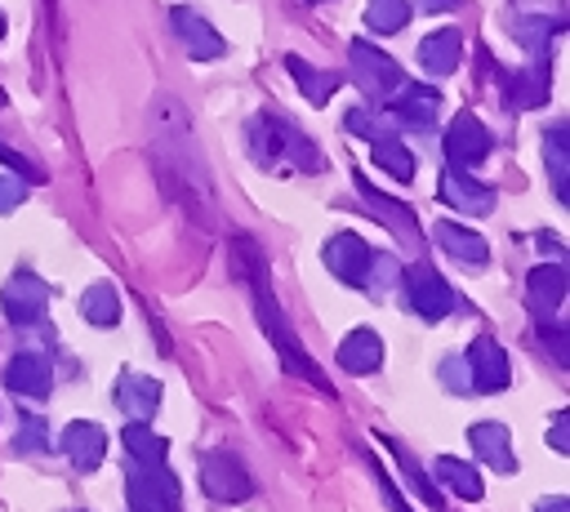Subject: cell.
Masks as SVG:
<instances>
[{"label":"cell","instance_id":"obj_13","mask_svg":"<svg viewBox=\"0 0 570 512\" xmlns=\"http://www.w3.org/2000/svg\"><path fill=\"white\" fill-rule=\"evenodd\" d=\"M370 245L361 240V236H352V232H338L325 249H321V258H325V267L338 276V280H347V285H365V267H370Z\"/></svg>","mask_w":570,"mask_h":512},{"label":"cell","instance_id":"obj_14","mask_svg":"<svg viewBox=\"0 0 570 512\" xmlns=\"http://www.w3.org/2000/svg\"><path fill=\"white\" fill-rule=\"evenodd\" d=\"M566 289H570V276H566V267H561V263H543V267H534V272H530V280H525V298H530L534 321L557 316V312H561Z\"/></svg>","mask_w":570,"mask_h":512},{"label":"cell","instance_id":"obj_12","mask_svg":"<svg viewBox=\"0 0 570 512\" xmlns=\"http://www.w3.org/2000/svg\"><path fill=\"white\" fill-rule=\"evenodd\" d=\"M356 196L365 200V209L392 232V236H401L405 245H423V232H419V223H414V214H410V205H401V200H392V196H383V191H374L365 178H356Z\"/></svg>","mask_w":570,"mask_h":512},{"label":"cell","instance_id":"obj_8","mask_svg":"<svg viewBox=\"0 0 570 512\" xmlns=\"http://www.w3.org/2000/svg\"><path fill=\"white\" fill-rule=\"evenodd\" d=\"M490 147H494V134H490L472 111H463V116L450 120V129H445V156H450L454 169L481 165V160L490 156Z\"/></svg>","mask_w":570,"mask_h":512},{"label":"cell","instance_id":"obj_40","mask_svg":"<svg viewBox=\"0 0 570 512\" xmlns=\"http://www.w3.org/2000/svg\"><path fill=\"white\" fill-rule=\"evenodd\" d=\"M548 445H552L557 454H570V414H557V423H552V432H548Z\"/></svg>","mask_w":570,"mask_h":512},{"label":"cell","instance_id":"obj_21","mask_svg":"<svg viewBox=\"0 0 570 512\" xmlns=\"http://www.w3.org/2000/svg\"><path fill=\"white\" fill-rule=\"evenodd\" d=\"M338 365L347 374H374L383 365V338L374 329H352L338 347Z\"/></svg>","mask_w":570,"mask_h":512},{"label":"cell","instance_id":"obj_27","mask_svg":"<svg viewBox=\"0 0 570 512\" xmlns=\"http://www.w3.org/2000/svg\"><path fill=\"white\" fill-rule=\"evenodd\" d=\"M543 160H548V178H552L557 200H566V196H570V187H566V169H570V134H566L561 125H552V129L543 134Z\"/></svg>","mask_w":570,"mask_h":512},{"label":"cell","instance_id":"obj_37","mask_svg":"<svg viewBox=\"0 0 570 512\" xmlns=\"http://www.w3.org/2000/svg\"><path fill=\"white\" fill-rule=\"evenodd\" d=\"M0 165H9V169H13L18 178H27V183H31V178H36V183H45L40 165H31L27 156H18V151H13V147H4V142H0Z\"/></svg>","mask_w":570,"mask_h":512},{"label":"cell","instance_id":"obj_30","mask_svg":"<svg viewBox=\"0 0 570 512\" xmlns=\"http://www.w3.org/2000/svg\"><path fill=\"white\" fill-rule=\"evenodd\" d=\"M379 441H383V445L392 450V459H396V463L405 467V476L414 481V490H419V499H423V503H428L432 512H441V490H436V481H432V476H428V472H423V467L414 463V454H410V450H405L401 441H392V436H383V432H379Z\"/></svg>","mask_w":570,"mask_h":512},{"label":"cell","instance_id":"obj_41","mask_svg":"<svg viewBox=\"0 0 570 512\" xmlns=\"http://www.w3.org/2000/svg\"><path fill=\"white\" fill-rule=\"evenodd\" d=\"M374 472H379V467H374ZM379 485H383V499H387V508H392V512H410V508H405V499H401V485H396V481H387V476L379 472Z\"/></svg>","mask_w":570,"mask_h":512},{"label":"cell","instance_id":"obj_28","mask_svg":"<svg viewBox=\"0 0 570 512\" xmlns=\"http://www.w3.org/2000/svg\"><path fill=\"white\" fill-rule=\"evenodd\" d=\"M370 147H374V160H379L387 174H396L401 183H410V178H414V156L405 151V142H401V138H392L387 129H379V134L370 138Z\"/></svg>","mask_w":570,"mask_h":512},{"label":"cell","instance_id":"obj_10","mask_svg":"<svg viewBox=\"0 0 570 512\" xmlns=\"http://www.w3.org/2000/svg\"><path fill=\"white\" fill-rule=\"evenodd\" d=\"M508 352L490 338V334H476L472 347H468V378L476 392H503L508 387Z\"/></svg>","mask_w":570,"mask_h":512},{"label":"cell","instance_id":"obj_15","mask_svg":"<svg viewBox=\"0 0 570 512\" xmlns=\"http://www.w3.org/2000/svg\"><path fill=\"white\" fill-rule=\"evenodd\" d=\"M62 454H67V463L76 472H94L102 463V454H107V432L98 423H89V419H76L62 432Z\"/></svg>","mask_w":570,"mask_h":512},{"label":"cell","instance_id":"obj_5","mask_svg":"<svg viewBox=\"0 0 570 512\" xmlns=\"http://www.w3.org/2000/svg\"><path fill=\"white\" fill-rule=\"evenodd\" d=\"M200 485H205V494L218 499V503H240V499L254 494V476H249L245 463H240L236 454H227V450H209V454L200 459Z\"/></svg>","mask_w":570,"mask_h":512},{"label":"cell","instance_id":"obj_36","mask_svg":"<svg viewBox=\"0 0 570 512\" xmlns=\"http://www.w3.org/2000/svg\"><path fill=\"white\" fill-rule=\"evenodd\" d=\"M22 196H27V178H18L13 169H4V174H0V214L18 209V205H22Z\"/></svg>","mask_w":570,"mask_h":512},{"label":"cell","instance_id":"obj_2","mask_svg":"<svg viewBox=\"0 0 570 512\" xmlns=\"http://www.w3.org/2000/svg\"><path fill=\"white\" fill-rule=\"evenodd\" d=\"M232 258H236L240 276H245V280H249V289H254V312H258V325L267 329V338H272V347H276L281 365H285L289 374H298L303 383L321 387L325 396H334V387L325 383L321 365H316V361L307 356V347L298 343V334H294V325H289L285 307L276 303V294H272V280H267V263H263L258 245H254L249 236H236V240H232Z\"/></svg>","mask_w":570,"mask_h":512},{"label":"cell","instance_id":"obj_29","mask_svg":"<svg viewBox=\"0 0 570 512\" xmlns=\"http://www.w3.org/2000/svg\"><path fill=\"white\" fill-rule=\"evenodd\" d=\"M80 312H85L89 325H116L120 321V294L107 280H98V285H89L80 294Z\"/></svg>","mask_w":570,"mask_h":512},{"label":"cell","instance_id":"obj_20","mask_svg":"<svg viewBox=\"0 0 570 512\" xmlns=\"http://www.w3.org/2000/svg\"><path fill=\"white\" fill-rule=\"evenodd\" d=\"M468 441H472V454H476L481 463H490L494 472H512V467H517L512 441H508V427H503V423H476V427L468 432Z\"/></svg>","mask_w":570,"mask_h":512},{"label":"cell","instance_id":"obj_45","mask_svg":"<svg viewBox=\"0 0 570 512\" xmlns=\"http://www.w3.org/2000/svg\"><path fill=\"white\" fill-rule=\"evenodd\" d=\"M539 245H543V249H548V254H561V240H557V236H552V232H539Z\"/></svg>","mask_w":570,"mask_h":512},{"label":"cell","instance_id":"obj_24","mask_svg":"<svg viewBox=\"0 0 570 512\" xmlns=\"http://www.w3.org/2000/svg\"><path fill=\"white\" fill-rule=\"evenodd\" d=\"M285 71L298 80L303 98H307V102H316V107H321V102H330V98L338 93V85H343V76H338V71H316V67H312L307 58H298V53H289V58H285Z\"/></svg>","mask_w":570,"mask_h":512},{"label":"cell","instance_id":"obj_4","mask_svg":"<svg viewBox=\"0 0 570 512\" xmlns=\"http://www.w3.org/2000/svg\"><path fill=\"white\" fill-rule=\"evenodd\" d=\"M125 490L129 512H178V476L165 463H134Z\"/></svg>","mask_w":570,"mask_h":512},{"label":"cell","instance_id":"obj_22","mask_svg":"<svg viewBox=\"0 0 570 512\" xmlns=\"http://www.w3.org/2000/svg\"><path fill=\"white\" fill-rule=\"evenodd\" d=\"M459 49H463V36H459L454 27H441V31L423 36L419 62H423V71H432V76H450V71L459 67Z\"/></svg>","mask_w":570,"mask_h":512},{"label":"cell","instance_id":"obj_19","mask_svg":"<svg viewBox=\"0 0 570 512\" xmlns=\"http://www.w3.org/2000/svg\"><path fill=\"white\" fill-rule=\"evenodd\" d=\"M116 405L134 419V423H151L156 419V405H160V383L151 374H120L116 383Z\"/></svg>","mask_w":570,"mask_h":512},{"label":"cell","instance_id":"obj_32","mask_svg":"<svg viewBox=\"0 0 570 512\" xmlns=\"http://www.w3.org/2000/svg\"><path fill=\"white\" fill-rule=\"evenodd\" d=\"M410 22V0H370L365 4V27L374 36H392Z\"/></svg>","mask_w":570,"mask_h":512},{"label":"cell","instance_id":"obj_39","mask_svg":"<svg viewBox=\"0 0 570 512\" xmlns=\"http://www.w3.org/2000/svg\"><path fill=\"white\" fill-rule=\"evenodd\" d=\"M441 378H445L454 392H459V387H472V378H468V361H463V356H450V361L441 365Z\"/></svg>","mask_w":570,"mask_h":512},{"label":"cell","instance_id":"obj_42","mask_svg":"<svg viewBox=\"0 0 570 512\" xmlns=\"http://www.w3.org/2000/svg\"><path fill=\"white\" fill-rule=\"evenodd\" d=\"M534 512H570V499L566 494H552V499H539Z\"/></svg>","mask_w":570,"mask_h":512},{"label":"cell","instance_id":"obj_6","mask_svg":"<svg viewBox=\"0 0 570 512\" xmlns=\"http://www.w3.org/2000/svg\"><path fill=\"white\" fill-rule=\"evenodd\" d=\"M401 280H405V294H410V303H414V312L423 321H441V316L454 312V289L445 285V276L436 267L414 263V267H405Z\"/></svg>","mask_w":570,"mask_h":512},{"label":"cell","instance_id":"obj_43","mask_svg":"<svg viewBox=\"0 0 570 512\" xmlns=\"http://www.w3.org/2000/svg\"><path fill=\"white\" fill-rule=\"evenodd\" d=\"M512 4H517L521 13H543V9L557 13V0H512Z\"/></svg>","mask_w":570,"mask_h":512},{"label":"cell","instance_id":"obj_7","mask_svg":"<svg viewBox=\"0 0 570 512\" xmlns=\"http://www.w3.org/2000/svg\"><path fill=\"white\" fill-rule=\"evenodd\" d=\"M352 62H356V89H361L365 98H374V102H387L392 89L405 80L401 67H396L387 53H379L370 40H356V45H352Z\"/></svg>","mask_w":570,"mask_h":512},{"label":"cell","instance_id":"obj_38","mask_svg":"<svg viewBox=\"0 0 570 512\" xmlns=\"http://www.w3.org/2000/svg\"><path fill=\"white\" fill-rule=\"evenodd\" d=\"M343 125H347V129H352L356 138H365V142H370V138L379 134V125H374V120H370V111H361V107H352V111L343 116Z\"/></svg>","mask_w":570,"mask_h":512},{"label":"cell","instance_id":"obj_31","mask_svg":"<svg viewBox=\"0 0 570 512\" xmlns=\"http://www.w3.org/2000/svg\"><path fill=\"white\" fill-rule=\"evenodd\" d=\"M120 441H125V450L134 454V463H165V454H169V441L156 436L147 423H129V427L120 432Z\"/></svg>","mask_w":570,"mask_h":512},{"label":"cell","instance_id":"obj_46","mask_svg":"<svg viewBox=\"0 0 570 512\" xmlns=\"http://www.w3.org/2000/svg\"><path fill=\"white\" fill-rule=\"evenodd\" d=\"M0 40H4V13H0Z\"/></svg>","mask_w":570,"mask_h":512},{"label":"cell","instance_id":"obj_26","mask_svg":"<svg viewBox=\"0 0 570 512\" xmlns=\"http://www.w3.org/2000/svg\"><path fill=\"white\" fill-rule=\"evenodd\" d=\"M432 472H436V481H441L445 490H454L459 499H468V503L481 499V476H476L472 463H463V459H454V454H436Z\"/></svg>","mask_w":570,"mask_h":512},{"label":"cell","instance_id":"obj_3","mask_svg":"<svg viewBox=\"0 0 570 512\" xmlns=\"http://www.w3.org/2000/svg\"><path fill=\"white\" fill-rule=\"evenodd\" d=\"M249 151H254V160H258L263 169H276L281 160H285L289 169H303V174L325 169V156L316 151V142H312L298 125H289V120H281V116H272V111L254 116V125H249Z\"/></svg>","mask_w":570,"mask_h":512},{"label":"cell","instance_id":"obj_35","mask_svg":"<svg viewBox=\"0 0 570 512\" xmlns=\"http://www.w3.org/2000/svg\"><path fill=\"white\" fill-rule=\"evenodd\" d=\"M13 450H18V454H45V450H49V432H45V419H18V436H13Z\"/></svg>","mask_w":570,"mask_h":512},{"label":"cell","instance_id":"obj_44","mask_svg":"<svg viewBox=\"0 0 570 512\" xmlns=\"http://www.w3.org/2000/svg\"><path fill=\"white\" fill-rule=\"evenodd\" d=\"M423 4V13H445V9H459L463 0H419Z\"/></svg>","mask_w":570,"mask_h":512},{"label":"cell","instance_id":"obj_33","mask_svg":"<svg viewBox=\"0 0 570 512\" xmlns=\"http://www.w3.org/2000/svg\"><path fill=\"white\" fill-rule=\"evenodd\" d=\"M365 285H370L374 294H387V289H396V285H401V263H396L392 254H370V267H365Z\"/></svg>","mask_w":570,"mask_h":512},{"label":"cell","instance_id":"obj_34","mask_svg":"<svg viewBox=\"0 0 570 512\" xmlns=\"http://www.w3.org/2000/svg\"><path fill=\"white\" fill-rule=\"evenodd\" d=\"M534 329H539V338H543L548 356H552L557 365H570V329H566L557 316H548V321H534Z\"/></svg>","mask_w":570,"mask_h":512},{"label":"cell","instance_id":"obj_9","mask_svg":"<svg viewBox=\"0 0 570 512\" xmlns=\"http://www.w3.org/2000/svg\"><path fill=\"white\" fill-rule=\"evenodd\" d=\"M0 307L13 325H40L45 321V307H49V285L36 280L31 272H18L4 289H0Z\"/></svg>","mask_w":570,"mask_h":512},{"label":"cell","instance_id":"obj_25","mask_svg":"<svg viewBox=\"0 0 570 512\" xmlns=\"http://www.w3.org/2000/svg\"><path fill=\"white\" fill-rule=\"evenodd\" d=\"M432 236H436V245L454 258V263H485L490 258V245L476 236V232H468V227H459V223H436L432 227Z\"/></svg>","mask_w":570,"mask_h":512},{"label":"cell","instance_id":"obj_17","mask_svg":"<svg viewBox=\"0 0 570 512\" xmlns=\"http://www.w3.org/2000/svg\"><path fill=\"white\" fill-rule=\"evenodd\" d=\"M441 200L445 205H454V209H463V214H490V205H494V187H485V183H476L468 169H445L441 174Z\"/></svg>","mask_w":570,"mask_h":512},{"label":"cell","instance_id":"obj_18","mask_svg":"<svg viewBox=\"0 0 570 512\" xmlns=\"http://www.w3.org/2000/svg\"><path fill=\"white\" fill-rule=\"evenodd\" d=\"M4 383H9L13 392H22V396H49L53 365H49V356H45V352L27 347V352H18V356L4 365Z\"/></svg>","mask_w":570,"mask_h":512},{"label":"cell","instance_id":"obj_1","mask_svg":"<svg viewBox=\"0 0 570 512\" xmlns=\"http://www.w3.org/2000/svg\"><path fill=\"white\" fill-rule=\"evenodd\" d=\"M151 165H156V178H160L165 196L178 200V209H183L191 223H200V227H214V223H218L214 183H209L205 156H200V147L191 142L187 116H183V107H178L174 98H160V107H156Z\"/></svg>","mask_w":570,"mask_h":512},{"label":"cell","instance_id":"obj_11","mask_svg":"<svg viewBox=\"0 0 570 512\" xmlns=\"http://www.w3.org/2000/svg\"><path fill=\"white\" fill-rule=\"evenodd\" d=\"M169 22H174V36H178V45H183V53L191 58V62H209V58H218L227 45H223V36L196 13V9H174L169 13Z\"/></svg>","mask_w":570,"mask_h":512},{"label":"cell","instance_id":"obj_16","mask_svg":"<svg viewBox=\"0 0 570 512\" xmlns=\"http://www.w3.org/2000/svg\"><path fill=\"white\" fill-rule=\"evenodd\" d=\"M387 107L396 111V120H405V125H414V129H432L436 107H441V93H436V89H428V85L401 80V85L392 89Z\"/></svg>","mask_w":570,"mask_h":512},{"label":"cell","instance_id":"obj_23","mask_svg":"<svg viewBox=\"0 0 570 512\" xmlns=\"http://www.w3.org/2000/svg\"><path fill=\"white\" fill-rule=\"evenodd\" d=\"M503 89L512 98V107H539L548 102V58L521 67V71H508L503 76Z\"/></svg>","mask_w":570,"mask_h":512},{"label":"cell","instance_id":"obj_47","mask_svg":"<svg viewBox=\"0 0 570 512\" xmlns=\"http://www.w3.org/2000/svg\"><path fill=\"white\" fill-rule=\"evenodd\" d=\"M0 107H4V89H0Z\"/></svg>","mask_w":570,"mask_h":512}]
</instances>
